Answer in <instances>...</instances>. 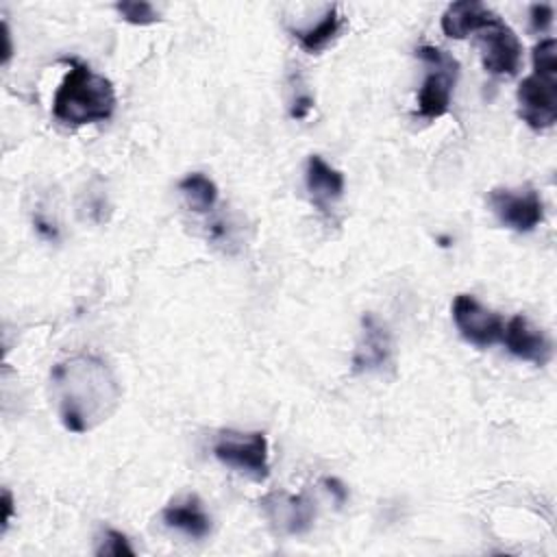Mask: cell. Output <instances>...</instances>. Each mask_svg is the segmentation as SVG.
Returning <instances> with one entry per match:
<instances>
[{
	"instance_id": "19",
	"label": "cell",
	"mask_w": 557,
	"mask_h": 557,
	"mask_svg": "<svg viewBox=\"0 0 557 557\" xmlns=\"http://www.w3.org/2000/svg\"><path fill=\"white\" fill-rule=\"evenodd\" d=\"M96 555H115V557H120V555H135V550L131 548L126 535H122L115 529H104L100 546L96 548Z\"/></svg>"
},
{
	"instance_id": "9",
	"label": "cell",
	"mask_w": 557,
	"mask_h": 557,
	"mask_svg": "<svg viewBox=\"0 0 557 557\" xmlns=\"http://www.w3.org/2000/svg\"><path fill=\"white\" fill-rule=\"evenodd\" d=\"M263 513L270 524L287 535H300L311 529L315 518V503L302 494L272 492L261 500Z\"/></svg>"
},
{
	"instance_id": "23",
	"label": "cell",
	"mask_w": 557,
	"mask_h": 557,
	"mask_svg": "<svg viewBox=\"0 0 557 557\" xmlns=\"http://www.w3.org/2000/svg\"><path fill=\"white\" fill-rule=\"evenodd\" d=\"M2 509H4V516H2V531H7L9 522H11V513H13V496L9 490H2Z\"/></svg>"
},
{
	"instance_id": "7",
	"label": "cell",
	"mask_w": 557,
	"mask_h": 557,
	"mask_svg": "<svg viewBox=\"0 0 557 557\" xmlns=\"http://www.w3.org/2000/svg\"><path fill=\"white\" fill-rule=\"evenodd\" d=\"M490 207L500 224L529 233L544 220V205L535 189H505L496 187L490 191Z\"/></svg>"
},
{
	"instance_id": "2",
	"label": "cell",
	"mask_w": 557,
	"mask_h": 557,
	"mask_svg": "<svg viewBox=\"0 0 557 557\" xmlns=\"http://www.w3.org/2000/svg\"><path fill=\"white\" fill-rule=\"evenodd\" d=\"M70 70L52 98V115L65 126L104 122L115 111V89L109 78L87 63L67 61Z\"/></svg>"
},
{
	"instance_id": "5",
	"label": "cell",
	"mask_w": 557,
	"mask_h": 557,
	"mask_svg": "<svg viewBox=\"0 0 557 557\" xmlns=\"http://www.w3.org/2000/svg\"><path fill=\"white\" fill-rule=\"evenodd\" d=\"M479 50L483 67L494 76H513L522 61V44L518 35L498 17L494 15L481 30H479Z\"/></svg>"
},
{
	"instance_id": "6",
	"label": "cell",
	"mask_w": 557,
	"mask_h": 557,
	"mask_svg": "<svg viewBox=\"0 0 557 557\" xmlns=\"http://www.w3.org/2000/svg\"><path fill=\"white\" fill-rule=\"evenodd\" d=\"M518 115L533 131L550 128L557 120V76L531 74L516 91Z\"/></svg>"
},
{
	"instance_id": "15",
	"label": "cell",
	"mask_w": 557,
	"mask_h": 557,
	"mask_svg": "<svg viewBox=\"0 0 557 557\" xmlns=\"http://www.w3.org/2000/svg\"><path fill=\"white\" fill-rule=\"evenodd\" d=\"M342 28V15L337 13L335 4H329L324 9V15L309 28H296L294 37L298 39L300 48L307 52H320L326 48L339 33Z\"/></svg>"
},
{
	"instance_id": "13",
	"label": "cell",
	"mask_w": 557,
	"mask_h": 557,
	"mask_svg": "<svg viewBox=\"0 0 557 557\" xmlns=\"http://www.w3.org/2000/svg\"><path fill=\"white\" fill-rule=\"evenodd\" d=\"M161 518L170 529H176L194 540H202L211 531V518L202 509V503L196 494H187L165 505Z\"/></svg>"
},
{
	"instance_id": "1",
	"label": "cell",
	"mask_w": 557,
	"mask_h": 557,
	"mask_svg": "<svg viewBox=\"0 0 557 557\" xmlns=\"http://www.w3.org/2000/svg\"><path fill=\"white\" fill-rule=\"evenodd\" d=\"M59 416L67 431L87 433L107 420L120 403V385L109 366L96 355H74L52 372Z\"/></svg>"
},
{
	"instance_id": "8",
	"label": "cell",
	"mask_w": 557,
	"mask_h": 557,
	"mask_svg": "<svg viewBox=\"0 0 557 557\" xmlns=\"http://www.w3.org/2000/svg\"><path fill=\"white\" fill-rule=\"evenodd\" d=\"M453 320L463 339L470 344L485 348L500 339L503 335V318L490 309H485L474 296L457 294L453 300Z\"/></svg>"
},
{
	"instance_id": "16",
	"label": "cell",
	"mask_w": 557,
	"mask_h": 557,
	"mask_svg": "<svg viewBox=\"0 0 557 557\" xmlns=\"http://www.w3.org/2000/svg\"><path fill=\"white\" fill-rule=\"evenodd\" d=\"M178 191L185 198L187 207L196 213H209L218 202V185L200 172H191L181 178Z\"/></svg>"
},
{
	"instance_id": "11",
	"label": "cell",
	"mask_w": 557,
	"mask_h": 557,
	"mask_svg": "<svg viewBox=\"0 0 557 557\" xmlns=\"http://www.w3.org/2000/svg\"><path fill=\"white\" fill-rule=\"evenodd\" d=\"M392 359V339L387 329L368 313L361 322V337L352 355L355 372H376L383 370Z\"/></svg>"
},
{
	"instance_id": "22",
	"label": "cell",
	"mask_w": 557,
	"mask_h": 557,
	"mask_svg": "<svg viewBox=\"0 0 557 557\" xmlns=\"http://www.w3.org/2000/svg\"><path fill=\"white\" fill-rule=\"evenodd\" d=\"M324 485L329 487V492H333L335 494V500H337V505H342L346 498H348V490L344 487V483L339 481V479H324Z\"/></svg>"
},
{
	"instance_id": "12",
	"label": "cell",
	"mask_w": 557,
	"mask_h": 557,
	"mask_svg": "<svg viewBox=\"0 0 557 557\" xmlns=\"http://www.w3.org/2000/svg\"><path fill=\"white\" fill-rule=\"evenodd\" d=\"M305 183H307V191H309L311 202L322 211H326L344 194V174L339 170L331 168L318 154H311L307 159Z\"/></svg>"
},
{
	"instance_id": "24",
	"label": "cell",
	"mask_w": 557,
	"mask_h": 557,
	"mask_svg": "<svg viewBox=\"0 0 557 557\" xmlns=\"http://www.w3.org/2000/svg\"><path fill=\"white\" fill-rule=\"evenodd\" d=\"M11 57V33H9V26L4 24V63L9 61Z\"/></svg>"
},
{
	"instance_id": "17",
	"label": "cell",
	"mask_w": 557,
	"mask_h": 557,
	"mask_svg": "<svg viewBox=\"0 0 557 557\" xmlns=\"http://www.w3.org/2000/svg\"><path fill=\"white\" fill-rule=\"evenodd\" d=\"M115 11L120 13V17L124 22L135 24V26H148V24L159 22V11L150 2H144V0L115 2Z\"/></svg>"
},
{
	"instance_id": "3",
	"label": "cell",
	"mask_w": 557,
	"mask_h": 557,
	"mask_svg": "<svg viewBox=\"0 0 557 557\" xmlns=\"http://www.w3.org/2000/svg\"><path fill=\"white\" fill-rule=\"evenodd\" d=\"M416 57L429 65V72L418 91V113L426 120L442 117L453 98V89L459 76V63L453 54L437 46H420Z\"/></svg>"
},
{
	"instance_id": "10",
	"label": "cell",
	"mask_w": 557,
	"mask_h": 557,
	"mask_svg": "<svg viewBox=\"0 0 557 557\" xmlns=\"http://www.w3.org/2000/svg\"><path fill=\"white\" fill-rule=\"evenodd\" d=\"M500 342L513 357L531 361L535 366H544L553 352L548 337L524 315H513L505 322Z\"/></svg>"
},
{
	"instance_id": "4",
	"label": "cell",
	"mask_w": 557,
	"mask_h": 557,
	"mask_svg": "<svg viewBox=\"0 0 557 557\" xmlns=\"http://www.w3.org/2000/svg\"><path fill=\"white\" fill-rule=\"evenodd\" d=\"M213 455L218 461L246 474L252 481H265L270 476L268 440L259 431H222L213 442Z\"/></svg>"
},
{
	"instance_id": "21",
	"label": "cell",
	"mask_w": 557,
	"mask_h": 557,
	"mask_svg": "<svg viewBox=\"0 0 557 557\" xmlns=\"http://www.w3.org/2000/svg\"><path fill=\"white\" fill-rule=\"evenodd\" d=\"M313 109V100L309 98V96H298L296 100H294V107H292V117H296V120H302V117H307V113Z\"/></svg>"
},
{
	"instance_id": "14",
	"label": "cell",
	"mask_w": 557,
	"mask_h": 557,
	"mask_svg": "<svg viewBox=\"0 0 557 557\" xmlns=\"http://www.w3.org/2000/svg\"><path fill=\"white\" fill-rule=\"evenodd\" d=\"M496 13L490 11L483 2L476 0H461V2H453L446 7V11L442 13L440 26L444 30V35L453 37V39H463L470 33H479Z\"/></svg>"
},
{
	"instance_id": "20",
	"label": "cell",
	"mask_w": 557,
	"mask_h": 557,
	"mask_svg": "<svg viewBox=\"0 0 557 557\" xmlns=\"http://www.w3.org/2000/svg\"><path fill=\"white\" fill-rule=\"evenodd\" d=\"M529 20H531V28L533 30L544 33L553 24V9L548 4H531Z\"/></svg>"
},
{
	"instance_id": "18",
	"label": "cell",
	"mask_w": 557,
	"mask_h": 557,
	"mask_svg": "<svg viewBox=\"0 0 557 557\" xmlns=\"http://www.w3.org/2000/svg\"><path fill=\"white\" fill-rule=\"evenodd\" d=\"M533 74L557 76V41L553 37L542 39L533 48Z\"/></svg>"
}]
</instances>
